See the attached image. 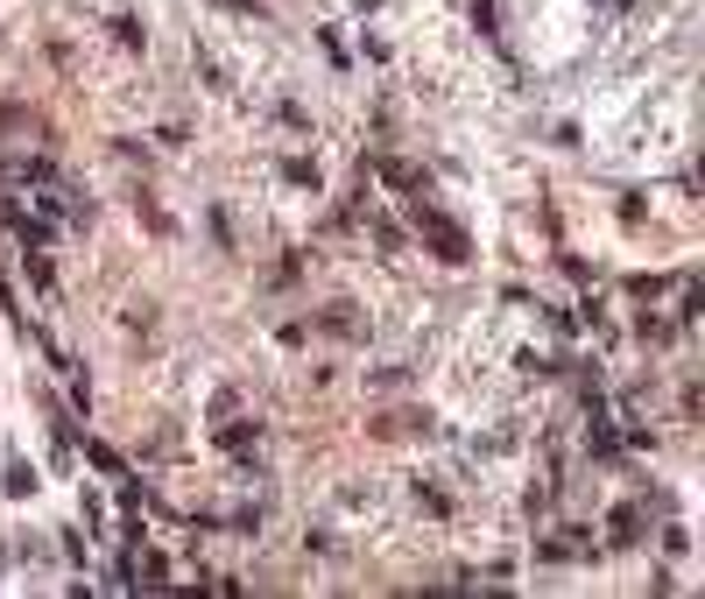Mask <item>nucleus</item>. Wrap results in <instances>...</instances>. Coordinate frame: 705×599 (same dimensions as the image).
<instances>
[{
  "label": "nucleus",
  "instance_id": "1",
  "mask_svg": "<svg viewBox=\"0 0 705 599\" xmlns=\"http://www.w3.org/2000/svg\"><path fill=\"white\" fill-rule=\"evenodd\" d=\"M416 234H424V240H431L445 261H466V255H473V240H466L459 226L445 219V211H431V205H416Z\"/></svg>",
  "mask_w": 705,
  "mask_h": 599
}]
</instances>
